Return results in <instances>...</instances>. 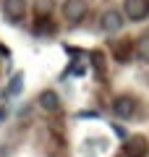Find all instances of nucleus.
Masks as SVG:
<instances>
[{
	"label": "nucleus",
	"mask_w": 149,
	"mask_h": 157,
	"mask_svg": "<svg viewBox=\"0 0 149 157\" xmlns=\"http://www.w3.org/2000/svg\"><path fill=\"white\" fill-rule=\"evenodd\" d=\"M86 13H89L86 0H66V3H63V18H66L68 24H78Z\"/></svg>",
	"instance_id": "f257e3e1"
},
{
	"label": "nucleus",
	"mask_w": 149,
	"mask_h": 157,
	"mask_svg": "<svg viewBox=\"0 0 149 157\" xmlns=\"http://www.w3.org/2000/svg\"><path fill=\"white\" fill-rule=\"evenodd\" d=\"M123 24H126V13L115 11V8H107L105 13H102V18H99V26L105 29L107 34H115L123 29Z\"/></svg>",
	"instance_id": "f03ea898"
},
{
	"label": "nucleus",
	"mask_w": 149,
	"mask_h": 157,
	"mask_svg": "<svg viewBox=\"0 0 149 157\" xmlns=\"http://www.w3.org/2000/svg\"><path fill=\"white\" fill-rule=\"evenodd\" d=\"M136 110H139V102H136V97H131V94H120L113 102V113H115L118 118H133Z\"/></svg>",
	"instance_id": "7ed1b4c3"
},
{
	"label": "nucleus",
	"mask_w": 149,
	"mask_h": 157,
	"mask_svg": "<svg viewBox=\"0 0 149 157\" xmlns=\"http://www.w3.org/2000/svg\"><path fill=\"white\" fill-rule=\"evenodd\" d=\"M147 152H149V144H147V136H141V134H133L123 144V155L126 157H147Z\"/></svg>",
	"instance_id": "20e7f679"
},
{
	"label": "nucleus",
	"mask_w": 149,
	"mask_h": 157,
	"mask_svg": "<svg viewBox=\"0 0 149 157\" xmlns=\"http://www.w3.org/2000/svg\"><path fill=\"white\" fill-rule=\"evenodd\" d=\"M123 13L131 21H144L149 16V3L147 0H126L123 3Z\"/></svg>",
	"instance_id": "39448f33"
},
{
	"label": "nucleus",
	"mask_w": 149,
	"mask_h": 157,
	"mask_svg": "<svg viewBox=\"0 0 149 157\" xmlns=\"http://www.w3.org/2000/svg\"><path fill=\"white\" fill-rule=\"evenodd\" d=\"M3 13L8 21H21L26 16V0H3Z\"/></svg>",
	"instance_id": "423d86ee"
},
{
	"label": "nucleus",
	"mask_w": 149,
	"mask_h": 157,
	"mask_svg": "<svg viewBox=\"0 0 149 157\" xmlns=\"http://www.w3.org/2000/svg\"><path fill=\"white\" fill-rule=\"evenodd\" d=\"M133 52H136V47H133L131 39H118V42H113V58L118 63H128Z\"/></svg>",
	"instance_id": "0eeeda50"
},
{
	"label": "nucleus",
	"mask_w": 149,
	"mask_h": 157,
	"mask_svg": "<svg viewBox=\"0 0 149 157\" xmlns=\"http://www.w3.org/2000/svg\"><path fill=\"white\" fill-rule=\"evenodd\" d=\"M37 102H39V107H42L44 113H58V110H60V97H58L52 89H44L42 94H39Z\"/></svg>",
	"instance_id": "6e6552de"
},
{
	"label": "nucleus",
	"mask_w": 149,
	"mask_h": 157,
	"mask_svg": "<svg viewBox=\"0 0 149 157\" xmlns=\"http://www.w3.org/2000/svg\"><path fill=\"white\" fill-rule=\"evenodd\" d=\"M34 32L42 34V37H47V34H55V24L50 21V16H37V21H34Z\"/></svg>",
	"instance_id": "1a4fd4ad"
},
{
	"label": "nucleus",
	"mask_w": 149,
	"mask_h": 157,
	"mask_svg": "<svg viewBox=\"0 0 149 157\" xmlns=\"http://www.w3.org/2000/svg\"><path fill=\"white\" fill-rule=\"evenodd\" d=\"M52 6H55L52 0H34V13L37 16H50L52 13Z\"/></svg>",
	"instance_id": "9d476101"
},
{
	"label": "nucleus",
	"mask_w": 149,
	"mask_h": 157,
	"mask_svg": "<svg viewBox=\"0 0 149 157\" xmlns=\"http://www.w3.org/2000/svg\"><path fill=\"white\" fill-rule=\"evenodd\" d=\"M136 55H139V60L149 63V37H141V39H139V45H136Z\"/></svg>",
	"instance_id": "9b49d317"
},
{
	"label": "nucleus",
	"mask_w": 149,
	"mask_h": 157,
	"mask_svg": "<svg viewBox=\"0 0 149 157\" xmlns=\"http://www.w3.org/2000/svg\"><path fill=\"white\" fill-rule=\"evenodd\" d=\"M8 92H11V94H18V92H21V73H18V76H13V81H11V86H8Z\"/></svg>",
	"instance_id": "f8f14e48"
},
{
	"label": "nucleus",
	"mask_w": 149,
	"mask_h": 157,
	"mask_svg": "<svg viewBox=\"0 0 149 157\" xmlns=\"http://www.w3.org/2000/svg\"><path fill=\"white\" fill-rule=\"evenodd\" d=\"M92 63H94V68L102 73V52H92Z\"/></svg>",
	"instance_id": "ddd939ff"
},
{
	"label": "nucleus",
	"mask_w": 149,
	"mask_h": 157,
	"mask_svg": "<svg viewBox=\"0 0 149 157\" xmlns=\"http://www.w3.org/2000/svg\"><path fill=\"white\" fill-rule=\"evenodd\" d=\"M120 157H126V155H120Z\"/></svg>",
	"instance_id": "4468645a"
}]
</instances>
